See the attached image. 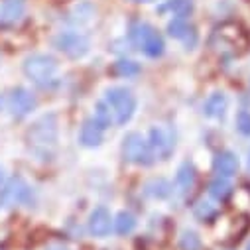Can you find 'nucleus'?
<instances>
[{
	"label": "nucleus",
	"instance_id": "obj_1",
	"mask_svg": "<svg viewBox=\"0 0 250 250\" xmlns=\"http://www.w3.org/2000/svg\"><path fill=\"white\" fill-rule=\"evenodd\" d=\"M28 144L36 156L47 160L57 146V116L53 112L40 116L28 130Z\"/></svg>",
	"mask_w": 250,
	"mask_h": 250
},
{
	"label": "nucleus",
	"instance_id": "obj_2",
	"mask_svg": "<svg viewBox=\"0 0 250 250\" xmlns=\"http://www.w3.org/2000/svg\"><path fill=\"white\" fill-rule=\"evenodd\" d=\"M130 42L134 43V47H138L140 51H144V55H148L152 59L162 57L166 51V42H164L162 34L148 22H132Z\"/></svg>",
	"mask_w": 250,
	"mask_h": 250
},
{
	"label": "nucleus",
	"instance_id": "obj_3",
	"mask_svg": "<svg viewBox=\"0 0 250 250\" xmlns=\"http://www.w3.org/2000/svg\"><path fill=\"white\" fill-rule=\"evenodd\" d=\"M104 103L108 104L112 118L118 126H124L136 112V97L126 87H112L104 95Z\"/></svg>",
	"mask_w": 250,
	"mask_h": 250
},
{
	"label": "nucleus",
	"instance_id": "obj_4",
	"mask_svg": "<svg viewBox=\"0 0 250 250\" xmlns=\"http://www.w3.org/2000/svg\"><path fill=\"white\" fill-rule=\"evenodd\" d=\"M59 63L53 55L47 53H32L24 59V73L28 79H32L36 85L47 87L57 75Z\"/></svg>",
	"mask_w": 250,
	"mask_h": 250
},
{
	"label": "nucleus",
	"instance_id": "obj_5",
	"mask_svg": "<svg viewBox=\"0 0 250 250\" xmlns=\"http://www.w3.org/2000/svg\"><path fill=\"white\" fill-rule=\"evenodd\" d=\"M122 158L136 166H150L156 156L148 144V138L138 132H128L122 138Z\"/></svg>",
	"mask_w": 250,
	"mask_h": 250
},
{
	"label": "nucleus",
	"instance_id": "obj_6",
	"mask_svg": "<svg viewBox=\"0 0 250 250\" xmlns=\"http://www.w3.org/2000/svg\"><path fill=\"white\" fill-rule=\"evenodd\" d=\"M53 47L57 51H61L63 55L71 57V59H79V57L89 53L91 42H89V38L85 34L69 30V32H59L53 38Z\"/></svg>",
	"mask_w": 250,
	"mask_h": 250
},
{
	"label": "nucleus",
	"instance_id": "obj_7",
	"mask_svg": "<svg viewBox=\"0 0 250 250\" xmlns=\"http://www.w3.org/2000/svg\"><path fill=\"white\" fill-rule=\"evenodd\" d=\"M148 144L154 152L156 158H162V160H167L175 148V134L171 128H166V126H154L150 128L148 132Z\"/></svg>",
	"mask_w": 250,
	"mask_h": 250
},
{
	"label": "nucleus",
	"instance_id": "obj_8",
	"mask_svg": "<svg viewBox=\"0 0 250 250\" xmlns=\"http://www.w3.org/2000/svg\"><path fill=\"white\" fill-rule=\"evenodd\" d=\"M2 205H28L32 201V187L22 177H12L0 191Z\"/></svg>",
	"mask_w": 250,
	"mask_h": 250
},
{
	"label": "nucleus",
	"instance_id": "obj_9",
	"mask_svg": "<svg viewBox=\"0 0 250 250\" xmlns=\"http://www.w3.org/2000/svg\"><path fill=\"white\" fill-rule=\"evenodd\" d=\"M36 106H38V99L32 91H28L26 87L12 89L10 99H8V108L14 118H26L28 114L36 110Z\"/></svg>",
	"mask_w": 250,
	"mask_h": 250
},
{
	"label": "nucleus",
	"instance_id": "obj_10",
	"mask_svg": "<svg viewBox=\"0 0 250 250\" xmlns=\"http://www.w3.org/2000/svg\"><path fill=\"white\" fill-rule=\"evenodd\" d=\"M104 138V128L101 124L91 116L81 124V130H79V144L83 148H97L103 144Z\"/></svg>",
	"mask_w": 250,
	"mask_h": 250
},
{
	"label": "nucleus",
	"instance_id": "obj_11",
	"mask_svg": "<svg viewBox=\"0 0 250 250\" xmlns=\"http://www.w3.org/2000/svg\"><path fill=\"white\" fill-rule=\"evenodd\" d=\"M110 225H112V219H110V213L106 207H95L89 215V232L93 236H99V238H104L108 232H110Z\"/></svg>",
	"mask_w": 250,
	"mask_h": 250
},
{
	"label": "nucleus",
	"instance_id": "obj_12",
	"mask_svg": "<svg viewBox=\"0 0 250 250\" xmlns=\"http://www.w3.org/2000/svg\"><path fill=\"white\" fill-rule=\"evenodd\" d=\"M195 177H197V171H195V166L191 162H183L179 167H177V173H175V191L185 195L191 191V187L195 185Z\"/></svg>",
	"mask_w": 250,
	"mask_h": 250
},
{
	"label": "nucleus",
	"instance_id": "obj_13",
	"mask_svg": "<svg viewBox=\"0 0 250 250\" xmlns=\"http://www.w3.org/2000/svg\"><path fill=\"white\" fill-rule=\"evenodd\" d=\"M213 171L219 177H227V179L236 175V171H238V158H236V154H232L229 150L219 152L215 156V160H213Z\"/></svg>",
	"mask_w": 250,
	"mask_h": 250
},
{
	"label": "nucleus",
	"instance_id": "obj_14",
	"mask_svg": "<svg viewBox=\"0 0 250 250\" xmlns=\"http://www.w3.org/2000/svg\"><path fill=\"white\" fill-rule=\"evenodd\" d=\"M26 14V0H4L0 6V22L10 26L24 18Z\"/></svg>",
	"mask_w": 250,
	"mask_h": 250
},
{
	"label": "nucleus",
	"instance_id": "obj_15",
	"mask_svg": "<svg viewBox=\"0 0 250 250\" xmlns=\"http://www.w3.org/2000/svg\"><path fill=\"white\" fill-rule=\"evenodd\" d=\"M227 106H229L227 95L225 93H213L203 104V114L209 118H221V116H225Z\"/></svg>",
	"mask_w": 250,
	"mask_h": 250
},
{
	"label": "nucleus",
	"instance_id": "obj_16",
	"mask_svg": "<svg viewBox=\"0 0 250 250\" xmlns=\"http://www.w3.org/2000/svg\"><path fill=\"white\" fill-rule=\"evenodd\" d=\"M144 191H146V195H150L154 199H167L173 191V183H169L164 177H158V179H152L146 183Z\"/></svg>",
	"mask_w": 250,
	"mask_h": 250
},
{
	"label": "nucleus",
	"instance_id": "obj_17",
	"mask_svg": "<svg viewBox=\"0 0 250 250\" xmlns=\"http://www.w3.org/2000/svg\"><path fill=\"white\" fill-rule=\"evenodd\" d=\"M167 34L175 40H185L189 42V36H195V30L189 26V22H187L183 16H175L173 20H169L167 24Z\"/></svg>",
	"mask_w": 250,
	"mask_h": 250
},
{
	"label": "nucleus",
	"instance_id": "obj_18",
	"mask_svg": "<svg viewBox=\"0 0 250 250\" xmlns=\"http://www.w3.org/2000/svg\"><path fill=\"white\" fill-rule=\"evenodd\" d=\"M209 195L217 201H227L230 195H232V183L227 179V177H215L211 183H209Z\"/></svg>",
	"mask_w": 250,
	"mask_h": 250
},
{
	"label": "nucleus",
	"instance_id": "obj_19",
	"mask_svg": "<svg viewBox=\"0 0 250 250\" xmlns=\"http://www.w3.org/2000/svg\"><path fill=\"white\" fill-rule=\"evenodd\" d=\"M93 18H95V6H93L91 2H81V4H77V6L71 10V18H69V20H71L75 26L83 28V26L91 24Z\"/></svg>",
	"mask_w": 250,
	"mask_h": 250
},
{
	"label": "nucleus",
	"instance_id": "obj_20",
	"mask_svg": "<svg viewBox=\"0 0 250 250\" xmlns=\"http://www.w3.org/2000/svg\"><path fill=\"white\" fill-rule=\"evenodd\" d=\"M136 229V217L130 213V211H120L114 219V230L118 234H130L132 230Z\"/></svg>",
	"mask_w": 250,
	"mask_h": 250
},
{
	"label": "nucleus",
	"instance_id": "obj_21",
	"mask_svg": "<svg viewBox=\"0 0 250 250\" xmlns=\"http://www.w3.org/2000/svg\"><path fill=\"white\" fill-rule=\"evenodd\" d=\"M140 71H142L140 63H136L132 59H118L112 65V73L118 77H136Z\"/></svg>",
	"mask_w": 250,
	"mask_h": 250
},
{
	"label": "nucleus",
	"instance_id": "obj_22",
	"mask_svg": "<svg viewBox=\"0 0 250 250\" xmlns=\"http://www.w3.org/2000/svg\"><path fill=\"white\" fill-rule=\"evenodd\" d=\"M181 250H201V238L195 230H183L179 236Z\"/></svg>",
	"mask_w": 250,
	"mask_h": 250
},
{
	"label": "nucleus",
	"instance_id": "obj_23",
	"mask_svg": "<svg viewBox=\"0 0 250 250\" xmlns=\"http://www.w3.org/2000/svg\"><path fill=\"white\" fill-rule=\"evenodd\" d=\"M101 126L106 130L110 124L114 122V118H112V112H110V108H108V104L104 103V101H101V103H97V106H95V116H93Z\"/></svg>",
	"mask_w": 250,
	"mask_h": 250
},
{
	"label": "nucleus",
	"instance_id": "obj_24",
	"mask_svg": "<svg viewBox=\"0 0 250 250\" xmlns=\"http://www.w3.org/2000/svg\"><path fill=\"white\" fill-rule=\"evenodd\" d=\"M162 12L164 10H171L175 16H183L187 14V10H191V0H167V2L160 8Z\"/></svg>",
	"mask_w": 250,
	"mask_h": 250
},
{
	"label": "nucleus",
	"instance_id": "obj_25",
	"mask_svg": "<svg viewBox=\"0 0 250 250\" xmlns=\"http://www.w3.org/2000/svg\"><path fill=\"white\" fill-rule=\"evenodd\" d=\"M217 215V207L211 201H199L195 207V217L201 221H211Z\"/></svg>",
	"mask_w": 250,
	"mask_h": 250
},
{
	"label": "nucleus",
	"instance_id": "obj_26",
	"mask_svg": "<svg viewBox=\"0 0 250 250\" xmlns=\"http://www.w3.org/2000/svg\"><path fill=\"white\" fill-rule=\"evenodd\" d=\"M236 128L240 134L250 136V112L248 110H240L236 114Z\"/></svg>",
	"mask_w": 250,
	"mask_h": 250
},
{
	"label": "nucleus",
	"instance_id": "obj_27",
	"mask_svg": "<svg viewBox=\"0 0 250 250\" xmlns=\"http://www.w3.org/2000/svg\"><path fill=\"white\" fill-rule=\"evenodd\" d=\"M45 250H69V248H65V246H61V244H51V246H47Z\"/></svg>",
	"mask_w": 250,
	"mask_h": 250
},
{
	"label": "nucleus",
	"instance_id": "obj_28",
	"mask_svg": "<svg viewBox=\"0 0 250 250\" xmlns=\"http://www.w3.org/2000/svg\"><path fill=\"white\" fill-rule=\"evenodd\" d=\"M2 181H4V169L0 167V183H2Z\"/></svg>",
	"mask_w": 250,
	"mask_h": 250
},
{
	"label": "nucleus",
	"instance_id": "obj_29",
	"mask_svg": "<svg viewBox=\"0 0 250 250\" xmlns=\"http://www.w3.org/2000/svg\"><path fill=\"white\" fill-rule=\"evenodd\" d=\"M134 2H152V0H134Z\"/></svg>",
	"mask_w": 250,
	"mask_h": 250
},
{
	"label": "nucleus",
	"instance_id": "obj_30",
	"mask_svg": "<svg viewBox=\"0 0 250 250\" xmlns=\"http://www.w3.org/2000/svg\"><path fill=\"white\" fill-rule=\"evenodd\" d=\"M248 167H250V150H248Z\"/></svg>",
	"mask_w": 250,
	"mask_h": 250
},
{
	"label": "nucleus",
	"instance_id": "obj_31",
	"mask_svg": "<svg viewBox=\"0 0 250 250\" xmlns=\"http://www.w3.org/2000/svg\"><path fill=\"white\" fill-rule=\"evenodd\" d=\"M246 250H250V244H248V248H246Z\"/></svg>",
	"mask_w": 250,
	"mask_h": 250
},
{
	"label": "nucleus",
	"instance_id": "obj_32",
	"mask_svg": "<svg viewBox=\"0 0 250 250\" xmlns=\"http://www.w3.org/2000/svg\"><path fill=\"white\" fill-rule=\"evenodd\" d=\"M0 205H2V201H0Z\"/></svg>",
	"mask_w": 250,
	"mask_h": 250
}]
</instances>
